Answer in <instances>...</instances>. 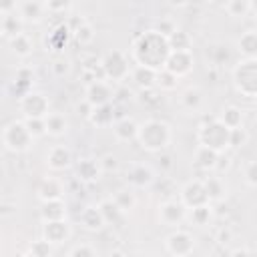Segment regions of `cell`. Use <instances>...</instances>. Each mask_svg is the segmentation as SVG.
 <instances>
[{
	"instance_id": "6da1fadb",
	"label": "cell",
	"mask_w": 257,
	"mask_h": 257,
	"mask_svg": "<svg viewBox=\"0 0 257 257\" xmlns=\"http://www.w3.org/2000/svg\"><path fill=\"white\" fill-rule=\"evenodd\" d=\"M171 54V46H169V38L165 34H161L159 30L151 28L147 32H143L135 46H133V58L137 64L143 66H151L155 70L165 68L167 58Z\"/></svg>"
},
{
	"instance_id": "7a4b0ae2",
	"label": "cell",
	"mask_w": 257,
	"mask_h": 257,
	"mask_svg": "<svg viewBox=\"0 0 257 257\" xmlns=\"http://www.w3.org/2000/svg\"><path fill=\"white\" fill-rule=\"evenodd\" d=\"M139 145L145 151L151 153H161L169 143H171V128L167 122L157 120V118H149L145 122L139 124V135H137Z\"/></svg>"
},
{
	"instance_id": "3957f363",
	"label": "cell",
	"mask_w": 257,
	"mask_h": 257,
	"mask_svg": "<svg viewBox=\"0 0 257 257\" xmlns=\"http://www.w3.org/2000/svg\"><path fill=\"white\" fill-rule=\"evenodd\" d=\"M199 145L215 149L217 153H225L227 147H231V128L219 120V116H211L207 118L201 126H199Z\"/></svg>"
},
{
	"instance_id": "277c9868",
	"label": "cell",
	"mask_w": 257,
	"mask_h": 257,
	"mask_svg": "<svg viewBox=\"0 0 257 257\" xmlns=\"http://www.w3.org/2000/svg\"><path fill=\"white\" fill-rule=\"evenodd\" d=\"M233 82L245 96H257V58H243L233 68Z\"/></svg>"
},
{
	"instance_id": "5b68a950",
	"label": "cell",
	"mask_w": 257,
	"mask_h": 257,
	"mask_svg": "<svg viewBox=\"0 0 257 257\" xmlns=\"http://www.w3.org/2000/svg\"><path fill=\"white\" fill-rule=\"evenodd\" d=\"M34 137L30 135L24 120H12L2 131V143L10 153H24L32 145Z\"/></svg>"
},
{
	"instance_id": "8992f818",
	"label": "cell",
	"mask_w": 257,
	"mask_h": 257,
	"mask_svg": "<svg viewBox=\"0 0 257 257\" xmlns=\"http://www.w3.org/2000/svg\"><path fill=\"white\" fill-rule=\"evenodd\" d=\"M18 108L24 114V118H30V116L44 118L50 112L48 110V98L42 92H34V90H30L18 98Z\"/></svg>"
},
{
	"instance_id": "52a82bcc",
	"label": "cell",
	"mask_w": 257,
	"mask_h": 257,
	"mask_svg": "<svg viewBox=\"0 0 257 257\" xmlns=\"http://www.w3.org/2000/svg\"><path fill=\"white\" fill-rule=\"evenodd\" d=\"M100 62H102L106 80H124V78L128 76V60L124 58L122 52L112 50V52H108Z\"/></svg>"
},
{
	"instance_id": "ba28073f",
	"label": "cell",
	"mask_w": 257,
	"mask_h": 257,
	"mask_svg": "<svg viewBox=\"0 0 257 257\" xmlns=\"http://www.w3.org/2000/svg\"><path fill=\"white\" fill-rule=\"evenodd\" d=\"M84 98L92 104V106H100V104H108L114 100V90L110 86V82L106 78H98V80H90L86 84V92Z\"/></svg>"
},
{
	"instance_id": "9c48e42d",
	"label": "cell",
	"mask_w": 257,
	"mask_h": 257,
	"mask_svg": "<svg viewBox=\"0 0 257 257\" xmlns=\"http://www.w3.org/2000/svg\"><path fill=\"white\" fill-rule=\"evenodd\" d=\"M181 203H183L187 209H193V207L211 203L203 181H191V183H187V185L181 189Z\"/></svg>"
},
{
	"instance_id": "30bf717a",
	"label": "cell",
	"mask_w": 257,
	"mask_h": 257,
	"mask_svg": "<svg viewBox=\"0 0 257 257\" xmlns=\"http://www.w3.org/2000/svg\"><path fill=\"white\" fill-rule=\"evenodd\" d=\"M193 64H195V60H193L191 50H171L165 68L171 70L173 74H177L179 78H183L193 70Z\"/></svg>"
},
{
	"instance_id": "8fae6325",
	"label": "cell",
	"mask_w": 257,
	"mask_h": 257,
	"mask_svg": "<svg viewBox=\"0 0 257 257\" xmlns=\"http://www.w3.org/2000/svg\"><path fill=\"white\" fill-rule=\"evenodd\" d=\"M187 217V207L181 201H165L159 207V219L167 227H177Z\"/></svg>"
},
{
	"instance_id": "7c38bea8",
	"label": "cell",
	"mask_w": 257,
	"mask_h": 257,
	"mask_svg": "<svg viewBox=\"0 0 257 257\" xmlns=\"http://www.w3.org/2000/svg\"><path fill=\"white\" fill-rule=\"evenodd\" d=\"M42 237L46 241H50L52 245H60V243L68 241V237H70V225L66 223V219L44 221V225H42Z\"/></svg>"
},
{
	"instance_id": "4fadbf2b",
	"label": "cell",
	"mask_w": 257,
	"mask_h": 257,
	"mask_svg": "<svg viewBox=\"0 0 257 257\" xmlns=\"http://www.w3.org/2000/svg\"><path fill=\"white\" fill-rule=\"evenodd\" d=\"M195 249V239L187 231H175L167 237V251L171 255H189Z\"/></svg>"
},
{
	"instance_id": "5bb4252c",
	"label": "cell",
	"mask_w": 257,
	"mask_h": 257,
	"mask_svg": "<svg viewBox=\"0 0 257 257\" xmlns=\"http://www.w3.org/2000/svg\"><path fill=\"white\" fill-rule=\"evenodd\" d=\"M48 6L42 0H20L18 2V14L22 16L24 22H40Z\"/></svg>"
},
{
	"instance_id": "9a60e30c",
	"label": "cell",
	"mask_w": 257,
	"mask_h": 257,
	"mask_svg": "<svg viewBox=\"0 0 257 257\" xmlns=\"http://www.w3.org/2000/svg\"><path fill=\"white\" fill-rule=\"evenodd\" d=\"M46 165H48V169H52V171H64V169H68V167L72 165V153H70L66 147L56 145V147H52V149L48 151V155H46Z\"/></svg>"
},
{
	"instance_id": "2e32d148",
	"label": "cell",
	"mask_w": 257,
	"mask_h": 257,
	"mask_svg": "<svg viewBox=\"0 0 257 257\" xmlns=\"http://www.w3.org/2000/svg\"><path fill=\"white\" fill-rule=\"evenodd\" d=\"M112 133H114V137H116L118 141L128 143V141H135V139H137V135H139V124H137L133 118H128V116H120V118L114 120Z\"/></svg>"
},
{
	"instance_id": "e0dca14e",
	"label": "cell",
	"mask_w": 257,
	"mask_h": 257,
	"mask_svg": "<svg viewBox=\"0 0 257 257\" xmlns=\"http://www.w3.org/2000/svg\"><path fill=\"white\" fill-rule=\"evenodd\" d=\"M78 221L86 231H98V229H102L106 225L100 207H84L80 211V215H78Z\"/></svg>"
},
{
	"instance_id": "ac0fdd59",
	"label": "cell",
	"mask_w": 257,
	"mask_h": 257,
	"mask_svg": "<svg viewBox=\"0 0 257 257\" xmlns=\"http://www.w3.org/2000/svg\"><path fill=\"white\" fill-rule=\"evenodd\" d=\"M94 126H112L114 120H116V106L112 102L108 104H100V106H94L90 118H88Z\"/></svg>"
},
{
	"instance_id": "d6986e66",
	"label": "cell",
	"mask_w": 257,
	"mask_h": 257,
	"mask_svg": "<svg viewBox=\"0 0 257 257\" xmlns=\"http://www.w3.org/2000/svg\"><path fill=\"white\" fill-rule=\"evenodd\" d=\"M22 28H24V20H22V16L18 14V10L2 16L0 30H2V36H4L6 40H10V38L22 34Z\"/></svg>"
},
{
	"instance_id": "ffe728a7",
	"label": "cell",
	"mask_w": 257,
	"mask_h": 257,
	"mask_svg": "<svg viewBox=\"0 0 257 257\" xmlns=\"http://www.w3.org/2000/svg\"><path fill=\"white\" fill-rule=\"evenodd\" d=\"M219 161H221V153H217L215 149H209V147L199 145V149H197V153H195V165H197L199 169H203V171H213V169H217Z\"/></svg>"
},
{
	"instance_id": "44dd1931",
	"label": "cell",
	"mask_w": 257,
	"mask_h": 257,
	"mask_svg": "<svg viewBox=\"0 0 257 257\" xmlns=\"http://www.w3.org/2000/svg\"><path fill=\"white\" fill-rule=\"evenodd\" d=\"M157 74H159V70H155V68H151V66H143V64H137L135 68H133V72H131V76H133V80L137 82V86L143 90V88H153V86H157Z\"/></svg>"
},
{
	"instance_id": "7402d4cb",
	"label": "cell",
	"mask_w": 257,
	"mask_h": 257,
	"mask_svg": "<svg viewBox=\"0 0 257 257\" xmlns=\"http://www.w3.org/2000/svg\"><path fill=\"white\" fill-rule=\"evenodd\" d=\"M100 171H102L100 169V163L94 161V159H82V161L76 163V177L80 181H84V183L96 181L98 175H100Z\"/></svg>"
},
{
	"instance_id": "603a6c76",
	"label": "cell",
	"mask_w": 257,
	"mask_h": 257,
	"mask_svg": "<svg viewBox=\"0 0 257 257\" xmlns=\"http://www.w3.org/2000/svg\"><path fill=\"white\" fill-rule=\"evenodd\" d=\"M62 183L56 181L54 177H46L40 185H38V199L40 201H52V199H62Z\"/></svg>"
},
{
	"instance_id": "cb8c5ba5",
	"label": "cell",
	"mask_w": 257,
	"mask_h": 257,
	"mask_svg": "<svg viewBox=\"0 0 257 257\" xmlns=\"http://www.w3.org/2000/svg\"><path fill=\"white\" fill-rule=\"evenodd\" d=\"M40 217L42 221H56L66 217V205L62 199H52V201H42L40 207Z\"/></svg>"
},
{
	"instance_id": "d4e9b609",
	"label": "cell",
	"mask_w": 257,
	"mask_h": 257,
	"mask_svg": "<svg viewBox=\"0 0 257 257\" xmlns=\"http://www.w3.org/2000/svg\"><path fill=\"white\" fill-rule=\"evenodd\" d=\"M126 181L133 185V187H147L153 183V171L145 165H135L128 169L126 173Z\"/></svg>"
},
{
	"instance_id": "484cf974",
	"label": "cell",
	"mask_w": 257,
	"mask_h": 257,
	"mask_svg": "<svg viewBox=\"0 0 257 257\" xmlns=\"http://www.w3.org/2000/svg\"><path fill=\"white\" fill-rule=\"evenodd\" d=\"M203 185L207 189V195H209V201L211 203H219L227 195V185L223 183L221 177H213V175L211 177H205L203 179Z\"/></svg>"
},
{
	"instance_id": "4316f807",
	"label": "cell",
	"mask_w": 257,
	"mask_h": 257,
	"mask_svg": "<svg viewBox=\"0 0 257 257\" xmlns=\"http://www.w3.org/2000/svg\"><path fill=\"white\" fill-rule=\"evenodd\" d=\"M70 34H72V30H70L68 24L56 26L52 30L50 38H46V50H60V48H64L66 42H68V38H70Z\"/></svg>"
},
{
	"instance_id": "83f0119b",
	"label": "cell",
	"mask_w": 257,
	"mask_h": 257,
	"mask_svg": "<svg viewBox=\"0 0 257 257\" xmlns=\"http://www.w3.org/2000/svg\"><path fill=\"white\" fill-rule=\"evenodd\" d=\"M44 120H46V135H50V137H62L68 128V120L60 112H48L44 116Z\"/></svg>"
},
{
	"instance_id": "f1b7e54d",
	"label": "cell",
	"mask_w": 257,
	"mask_h": 257,
	"mask_svg": "<svg viewBox=\"0 0 257 257\" xmlns=\"http://www.w3.org/2000/svg\"><path fill=\"white\" fill-rule=\"evenodd\" d=\"M237 48L245 58H257V32L255 30L243 32L237 40Z\"/></svg>"
},
{
	"instance_id": "f546056e",
	"label": "cell",
	"mask_w": 257,
	"mask_h": 257,
	"mask_svg": "<svg viewBox=\"0 0 257 257\" xmlns=\"http://www.w3.org/2000/svg\"><path fill=\"white\" fill-rule=\"evenodd\" d=\"M32 82H34V74L30 68H18L16 70V76H14V90L18 92V98L26 92L32 90Z\"/></svg>"
},
{
	"instance_id": "4dcf8cb0",
	"label": "cell",
	"mask_w": 257,
	"mask_h": 257,
	"mask_svg": "<svg viewBox=\"0 0 257 257\" xmlns=\"http://www.w3.org/2000/svg\"><path fill=\"white\" fill-rule=\"evenodd\" d=\"M8 44H10L12 54H16L18 58H26V56L32 54V40H30L24 32L18 34V36H14V38H10Z\"/></svg>"
},
{
	"instance_id": "1f68e13d",
	"label": "cell",
	"mask_w": 257,
	"mask_h": 257,
	"mask_svg": "<svg viewBox=\"0 0 257 257\" xmlns=\"http://www.w3.org/2000/svg\"><path fill=\"white\" fill-rule=\"evenodd\" d=\"M98 207H100V211H102V217H104L106 225H108V223H118V221H120V217H122V209L114 203V199H104Z\"/></svg>"
},
{
	"instance_id": "d6a6232c",
	"label": "cell",
	"mask_w": 257,
	"mask_h": 257,
	"mask_svg": "<svg viewBox=\"0 0 257 257\" xmlns=\"http://www.w3.org/2000/svg\"><path fill=\"white\" fill-rule=\"evenodd\" d=\"M181 102H183V106H185L187 110H199L201 104H203V92H201L197 86L187 88V90L183 92V96H181Z\"/></svg>"
},
{
	"instance_id": "836d02e7",
	"label": "cell",
	"mask_w": 257,
	"mask_h": 257,
	"mask_svg": "<svg viewBox=\"0 0 257 257\" xmlns=\"http://www.w3.org/2000/svg\"><path fill=\"white\" fill-rule=\"evenodd\" d=\"M219 120L225 122L229 128H237V126H243V112L237 106H227L219 114Z\"/></svg>"
},
{
	"instance_id": "e575fe53",
	"label": "cell",
	"mask_w": 257,
	"mask_h": 257,
	"mask_svg": "<svg viewBox=\"0 0 257 257\" xmlns=\"http://www.w3.org/2000/svg\"><path fill=\"white\" fill-rule=\"evenodd\" d=\"M167 38H169L171 50H191V36L185 30H175Z\"/></svg>"
},
{
	"instance_id": "d590c367",
	"label": "cell",
	"mask_w": 257,
	"mask_h": 257,
	"mask_svg": "<svg viewBox=\"0 0 257 257\" xmlns=\"http://www.w3.org/2000/svg\"><path fill=\"white\" fill-rule=\"evenodd\" d=\"M189 219H191V223H195V225H207L209 219H211V203L189 209Z\"/></svg>"
},
{
	"instance_id": "8d00e7d4",
	"label": "cell",
	"mask_w": 257,
	"mask_h": 257,
	"mask_svg": "<svg viewBox=\"0 0 257 257\" xmlns=\"http://www.w3.org/2000/svg\"><path fill=\"white\" fill-rule=\"evenodd\" d=\"M177 84H179V76L177 74H173L167 68H161L159 70V74H157V86L161 90H173V88H177Z\"/></svg>"
},
{
	"instance_id": "74e56055",
	"label": "cell",
	"mask_w": 257,
	"mask_h": 257,
	"mask_svg": "<svg viewBox=\"0 0 257 257\" xmlns=\"http://www.w3.org/2000/svg\"><path fill=\"white\" fill-rule=\"evenodd\" d=\"M114 203L122 209V213H126V211H131L133 207H135V203H137V199H135V195L128 191V189H120V191H116L114 193Z\"/></svg>"
},
{
	"instance_id": "f35d334b",
	"label": "cell",
	"mask_w": 257,
	"mask_h": 257,
	"mask_svg": "<svg viewBox=\"0 0 257 257\" xmlns=\"http://www.w3.org/2000/svg\"><path fill=\"white\" fill-rule=\"evenodd\" d=\"M24 122H26L28 131H30V135H32L34 139L46 135V120H44V118H40V116H30V118H24Z\"/></svg>"
},
{
	"instance_id": "ab89813d",
	"label": "cell",
	"mask_w": 257,
	"mask_h": 257,
	"mask_svg": "<svg viewBox=\"0 0 257 257\" xmlns=\"http://www.w3.org/2000/svg\"><path fill=\"white\" fill-rule=\"evenodd\" d=\"M72 36H74V40H76L78 44H88V42H92V38H94V30H92V26H90L88 22H84V24H80V26L72 32Z\"/></svg>"
},
{
	"instance_id": "60d3db41",
	"label": "cell",
	"mask_w": 257,
	"mask_h": 257,
	"mask_svg": "<svg viewBox=\"0 0 257 257\" xmlns=\"http://www.w3.org/2000/svg\"><path fill=\"white\" fill-rule=\"evenodd\" d=\"M28 253L34 255V257H48V255H52V243L42 237L40 241H34L30 245V251Z\"/></svg>"
},
{
	"instance_id": "b9f144b4",
	"label": "cell",
	"mask_w": 257,
	"mask_h": 257,
	"mask_svg": "<svg viewBox=\"0 0 257 257\" xmlns=\"http://www.w3.org/2000/svg\"><path fill=\"white\" fill-rule=\"evenodd\" d=\"M225 8L231 16L239 18V16H245L249 12V0H229V4Z\"/></svg>"
},
{
	"instance_id": "7bdbcfd3",
	"label": "cell",
	"mask_w": 257,
	"mask_h": 257,
	"mask_svg": "<svg viewBox=\"0 0 257 257\" xmlns=\"http://www.w3.org/2000/svg\"><path fill=\"white\" fill-rule=\"evenodd\" d=\"M247 143V133L243 126H237V128H231V147L233 149H239Z\"/></svg>"
},
{
	"instance_id": "ee69618b",
	"label": "cell",
	"mask_w": 257,
	"mask_h": 257,
	"mask_svg": "<svg viewBox=\"0 0 257 257\" xmlns=\"http://www.w3.org/2000/svg\"><path fill=\"white\" fill-rule=\"evenodd\" d=\"M68 255L70 257H94L96 255V249L90 247V245H76V247L70 249Z\"/></svg>"
},
{
	"instance_id": "f6af8a7d",
	"label": "cell",
	"mask_w": 257,
	"mask_h": 257,
	"mask_svg": "<svg viewBox=\"0 0 257 257\" xmlns=\"http://www.w3.org/2000/svg\"><path fill=\"white\" fill-rule=\"evenodd\" d=\"M245 181L251 187H257V161L247 163V167H245Z\"/></svg>"
},
{
	"instance_id": "bcb514c9",
	"label": "cell",
	"mask_w": 257,
	"mask_h": 257,
	"mask_svg": "<svg viewBox=\"0 0 257 257\" xmlns=\"http://www.w3.org/2000/svg\"><path fill=\"white\" fill-rule=\"evenodd\" d=\"M155 30H159V32H161V34H165V36H169L171 32H175V30H177V26L173 24V20L161 18V20L155 24Z\"/></svg>"
},
{
	"instance_id": "7dc6e473",
	"label": "cell",
	"mask_w": 257,
	"mask_h": 257,
	"mask_svg": "<svg viewBox=\"0 0 257 257\" xmlns=\"http://www.w3.org/2000/svg\"><path fill=\"white\" fill-rule=\"evenodd\" d=\"M98 163H100V169H102L104 173H110V171H116V169H118V161H116L112 155L102 157Z\"/></svg>"
},
{
	"instance_id": "c3c4849f",
	"label": "cell",
	"mask_w": 257,
	"mask_h": 257,
	"mask_svg": "<svg viewBox=\"0 0 257 257\" xmlns=\"http://www.w3.org/2000/svg\"><path fill=\"white\" fill-rule=\"evenodd\" d=\"M92 110H94V106H92V104H90L86 98H84L82 102H78V104H76V114H78V116H82V118H86V120L90 118Z\"/></svg>"
},
{
	"instance_id": "681fc988",
	"label": "cell",
	"mask_w": 257,
	"mask_h": 257,
	"mask_svg": "<svg viewBox=\"0 0 257 257\" xmlns=\"http://www.w3.org/2000/svg\"><path fill=\"white\" fill-rule=\"evenodd\" d=\"M46 6L50 12H62L70 6V0H46Z\"/></svg>"
},
{
	"instance_id": "f907efd6",
	"label": "cell",
	"mask_w": 257,
	"mask_h": 257,
	"mask_svg": "<svg viewBox=\"0 0 257 257\" xmlns=\"http://www.w3.org/2000/svg\"><path fill=\"white\" fill-rule=\"evenodd\" d=\"M131 90L126 88V86H118V88H114V100L112 102H126V100H131Z\"/></svg>"
},
{
	"instance_id": "816d5d0a",
	"label": "cell",
	"mask_w": 257,
	"mask_h": 257,
	"mask_svg": "<svg viewBox=\"0 0 257 257\" xmlns=\"http://www.w3.org/2000/svg\"><path fill=\"white\" fill-rule=\"evenodd\" d=\"M18 10V2L16 0H0V14H10Z\"/></svg>"
},
{
	"instance_id": "f5cc1de1",
	"label": "cell",
	"mask_w": 257,
	"mask_h": 257,
	"mask_svg": "<svg viewBox=\"0 0 257 257\" xmlns=\"http://www.w3.org/2000/svg\"><path fill=\"white\" fill-rule=\"evenodd\" d=\"M52 70H54L56 76H62V74L68 72V62L66 60H54L52 62Z\"/></svg>"
},
{
	"instance_id": "db71d44e",
	"label": "cell",
	"mask_w": 257,
	"mask_h": 257,
	"mask_svg": "<svg viewBox=\"0 0 257 257\" xmlns=\"http://www.w3.org/2000/svg\"><path fill=\"white\" fill-rule=\"evenodd\" d=\"M231 241V231L229 229H221L219 231V243H229Z\"/></svg>"
},
{
	"instance_id": "11a10c76",
	"label": "cell",
	"mask_w": 257,
	"mask_h": 257,
	"mask_svg": "<svg viewBox=\"0 0 257 257\" xmlns=\"http://www.w3.org/2000/svg\"><path fill=\"white\" fill-rule=\"evenodd\" d=\"M171 6H177V8H183V6H187V4H191V0H167Z\"/></svg>"
},
{
	"instance_id": "9f6ffc18",
	"label": "cell",
	"mask_w": 257,
	"mask_h": 257,
	"mask_svg": "<svg viewBox=\"0 0 257 257\" xmlns=\"http://www.w3.org/2000/svg\"><path fill=\"white\" fill-rule=\"evenodd\" d=\"M249 12L257 14V0H249Z\"/></svg>"
},
{
	"instance_id": "6f0895ef",
	"label": "cell",
	"mask_w": 257,
	"mask_h": 257,
	"mask_svg": "<svg viewBox=\"0 0 257 257\" xmlns=\"http://www.w3.org/2000/svg\"><path fill=\"white\" fill-rule=\"evenodd\" d=\"M211 4H217V6H227L229 4V0H209Z\"/></svg>"
}]
</instances>
